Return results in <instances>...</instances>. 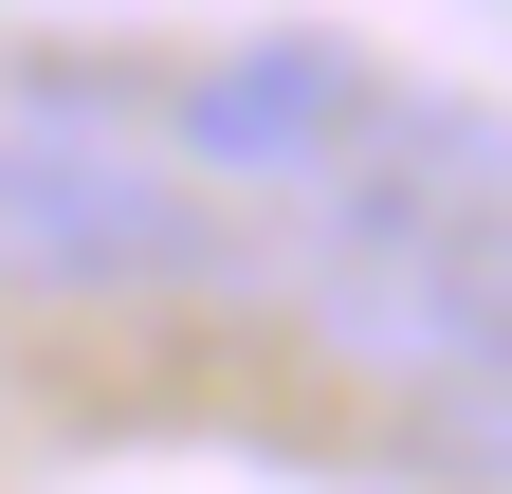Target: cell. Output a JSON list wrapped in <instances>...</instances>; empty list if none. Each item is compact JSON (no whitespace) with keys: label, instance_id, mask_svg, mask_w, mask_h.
<instances>
[{"label":"cell","instance_id":"6da1fadb","mask_svg":"<svg viewBox=\"0 0 512 494\" xmlns=\"http://www.w3.org/2000/svg\"><path fill=\"white\" fill-rule=\"evenodd\" d=\"M220 238H202V183L165 147H110L74 110H19L0 129V275L19 293H183Z\"/></svg>","mask_w":512,"mask_h":494},{"label":"cell","instance_id":"7a4b0ae2","mask_svg":"<svg viewBox=\"0 0 512 494\" xmlns=\"http://www.w3.org/2000/svg\"><path fill=\"white\" fill-rule=\"evenodd\" d=\"M311 348L348 385H403V403H494L512 385V220H458V238H403V257H330L311 275Z\"/></svg>","mask_w":512,"mask_h":494},{"label":"cell","instance_id":"3957f363","mask_svg":"<svg viewBox=\"0 0 512 494\" xmlns=\"http://www.w3.org/2000/svg\"><path fill=\"white\" fill-rule=\"evenodd\" d=\"M366 129H384V74L348 37H238V55L183 74V183H275V202H311Z\"/></svg>","mask_w":512,"mask_h":494},{"label":"cell","instance_id":"277c9868","mask_svg":"<svg viewBox=\"0 0 512 494\" xmlns=\"http://www.w3.org/2000/svg\"><path fill=\"white\" fill-rule=\"evenodd\" d=\"M458 220H512V129L458 92H384V129L311 183L293 257L330 275V257H403V238H458Z\"/></svg>","mask_w":512,"mask_h":494},{"label":"cell","instance_id":"5b68a950","mask_svg":"<svg viewBox=\"0 0 512 494\" xmlns=\"http://www.w3.org/2000/svg\"><path fill=\"white\" fill-rule=\"evenodd\" d=\"M439 458H458V494H512V385L458 403V440H439Z\"/></svg>","mask_w":512,"mask_h":494}]
</instances>
